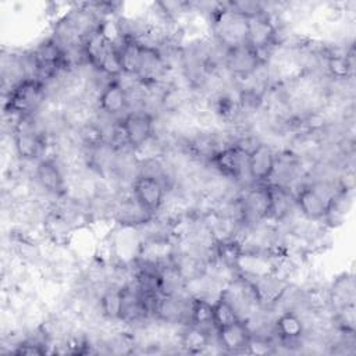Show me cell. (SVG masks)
Listing matches in <instances>:
<instances>
[{
	"mask_svg": "<svg viewBox=\"0 0 356 356\" xmlns=\"http://www.w3.org/2000/svg\"><path fill=\"white\" fill-rule=\"evenodd\" d=\"M248 150L236 143H231L216 152L207 164H210L221 177L231 181H241L243 175L248 177Z\"/></svg>",
	"mask_w": 356,
	"mask_h": 356,
	"instance_id": "obj_1",
	"label": "cell"
},
{
	"mask_svg": "<svg viewBox=\"0 0 356 356\" xmlns=\"http://www.w3.org/2000/svg\"><path fill=\"white\" fill-rule=\"evenodd\" d=\"M118 124L132 152L156 135V115L146 110L128 111Z\"/></svg>",
	"mask_w": 356,
	"mask_h": 356,
	"instance_id": "obj_2",
	"label": "cell"
},
{
	"mask_svg": "<svg viewBox=\"0 0 356 356\" xmlns=\"http://www.w3.org/2000/svg\"><path fill=\"white\" fill-rule=\"evenodd\" d=\"M131 192L136 202L149 213L156 216L165 202L168 188L163 179L147 175V174H138L131 184Z\"/></svg>",
	"mask_w": 356,
	"mask_h": 356,
	"instance_id": "obj_3",
	"label": "cell"
},
{
	"mask_svg": "<svg viewBox=\"0 0 356 356\" xmlns=\"http://www.w3.org/2000/svg\"><path fill=\"white\" fill-rule=\"evenodd\" d=\"M33 179L40 189L53 197H64L68 191L67 172L54 157H43L35 163Z\"/></svg>",
	"mask_w": 356,
	"mask_h": 356,
	"instance_id": "obj_4",
	"label": "cell"
},
{
	"mask_svg": "<svg viewBox=\"0 0 356 356\" xmlns=\"http://www.w3.org/2000/svg\"><path fill=\"white\" fill-rule=\"evenodd\" d=\"M95 106L97 113L114 120H120L128 113L127 90L120 78L113 79L99 92Z\"/></svg>",
	"mask_w": 356,
	"mask_h": 356,
	"instance_id": "obj_5",
	"label": "cell"
},
{
	"mask_svg": "<svg viewBox=\"0 0 356 356\" xmlns=\"http://www.w3.org/2000/svg\"><path fill=\"white\" fill-rule=\"evenodd\" d=\"M277 150L267 142H259L248 157V177L252 184H267L275 165Z\"/></svg>",
	"mask_w": 356,
	"mask_h": 356,
	"instance_id": "obj_6",
	"label": "cell"
},
{
	"mask_svg": "<svg viewBox=\"0 0 356 356\" xmlns=\"http://www.w3.org/2000/svg\"><path fill=\"white\" fill-rule=\"evenodd\" d=\"M293 193H295L298 213L310 221L323 222L325 213H327V206H328L330 199H327L324 195H321L309 182L300 185Z\"/></svg>",
	"mask_w": 356,
	"mask_h": 356,
	"instance_id": "obj_7",
	"label": "cell"
},
{
	"mask_svg": "<svg viewBox=\"0 0 356 356\" xmlns=\"http://www.w3.org/2000/svg\"><path fill=\"white\" fill-rule=\"evenodd\" d=\"M274 334L281 346L300 345L306 334V325L299 312L285 310L274 318Z\"/></svg>",
	"mask_w": 356,
	"mask_h": 356,
	"instance_id": "obj_8",
	"label": "cell"
},
{
	"mask_svg": "<svg viewBox=\"0 0 356 356\" xmlns=\"http://www.w3.org/2000/svg\"><path fill=\"white\" fill-rule=\"evenodd\" d=\"M250 331L243 320L220 328L216 331V341L221 352L227 353H246L250 341Z\"/></svg>",
	"mask_w": 356,
	"mask_h": 356,
	"instance_id": "obj_9",
	"label": "cell"
},
{
	"mask_svg": "<svg viewBox=\"0 0 356 356\" xmlns=\"http://www.w3.org/2000/svg\"><path fill=\"white\" fill-rule=\"evenodd\" d=\"M189 324L209 332H216L213 323V302L206 298H192Z\"/></svg>",
	"mask_w": 356,
	"mask_h": 356,
	"instance_id": "obj_10",
	"label": "cell"
},
{
	"mask_svg": "<svg viewBox=\"0 0 356 356\" xmlns=\"http://www.w3.org/2000/svg\"><path fill=\"white\" fill-rule=\"evenodd\" d=\"M241 320L235 307L221 293L213 300V323L216 331Z\"/></svg>",
	"mask_w": 356,
	"mask_h": 356,
	"instance_id": "obj_11",
	"label": "cell"
}]
</instances>
